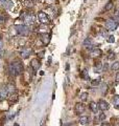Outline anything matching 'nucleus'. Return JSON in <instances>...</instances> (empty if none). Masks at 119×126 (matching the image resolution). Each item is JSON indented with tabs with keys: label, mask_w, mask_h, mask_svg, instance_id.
I'll return each instance as SVG.
<instances>
[{
	"label": "nucleus",
	"mask_w": 119,
	"mask_h": 126,
	"mask_svg": "<svg viewBox=\"0 0 119 126\" xmlns=\"http://www.w3.org/2000/svg\"><path fill=\"white\" fill-rule=\"evenodd\" d=\"M9 72H10V75H12V76H17L19 74H22L23 64L18 60L12 62L9 65Z\"/></svg>",
	"instance_id": "nucleus-1"
},
{
	"label": "nucleus",
	"mask_w": 119,
	"mask_h": 126,
	"mask_svg": "<svg viewBox=\"0 0 119 126\" xmlns=\"http://www.w3.org/2000/svg\"><path fill=\"white\" fill-rule=\"evenodd\" d=\"M16 31L18 32V34H20L21 36H28L30 33L29 26H27L25 24H21V25H16L15 26Z\"/></svg>",
	"instance_id": "nucleus-2"
},
{
	"label": "nucleus",
	"mask_w": 119,
	"mask_h": 126,
	"mask_svg": "<svg viewBox=\"0 0 119 126\" xmlns=\"http://www.w3.org/2000/svg\"><path fill=\"white\" fill-rule=\"evenodd\" d=\"M21 17L23 18V20L25 22V25H31L35 23V15L31 14V13H26L24 15H22Z\"/></svg>",
	"instance_id": "nucleus-3"
},
{
	"label": "nucleus",
	"mask_w": 119,
	"mask_h": 126,
	"mask_svg": "<svg viewBox=\"0 0 119 126\" xmlns=\"http://www.w3.org/2000/svg\"><path fill=\"white\" fill-rule=\"evenodd\" d=\"M118 27V23L116 20H113V19H109L106 22V29L108 31H115Z\"/></svg>",
	"instance_id": "nucleus-4"
},
{
	"label": "nucleus",
	"mask_w": 119,
	"mask_h": 126,
	"mask_svg": "<svg viewBox=\"0 0 119 126\" xmlns=\"http://www.w3.org/2000/svg\"><path fill=\"white\" fill-rule=\"evenodd\" d=\"M38 19H39L40 22L43 23V24H45V23H49V21H50L48 15H47L46 13H44V12H39L38 13Z\"/></svg>",
	"instance_id": "nucleus-5"
},
{
	"label": "nucleus",
	"mask_w": 119,
	"mask_h": 126,
	"mask_svg": "<svg viewBox=\"0 0 119 126\" xmlns=\"http://www.w3.org/2000/svg\"><path fill=\"white\" fill-rule=\"evenodd\" d=\"M97 104H98V108L102 110V111H106V110H108L110 108V104L105 100H99Z\"/></svg>",
	"instance_id": "nucleus-6"
},
{
	"label": "nucleus",
	"mask_w": 119,
	"mask_h": 126,
	"mask_svg": "<svg viewBox=\"0 0 119 126\" xmlns=\"http://www.w3.org/2000/svg\"><path fill=\"white\" fill-rule=\"evenodd\" d=\"M33 53V50H31V48H27V47H24V48L21 49V52H20V55H21V57L23 59H26L28 58L30 56V54Z\"/></svg>",
	"instance_id": "nucleus-7"
},
{
	"label": "nucleus",
	"mask_w": 119,
	"mask_h": 126,
	"mask_svg": "<svg viewBox=\"0 0 119 126\" xmlns=\"http://www.w3.org/2000/svg\"><path fill=\"white\" fill-rule=\"evenodd\" d=\"M9 94V90H7L6 85H1L0 86V99H5Z\"/></svg>",
	"instance_id": "nucleus-8"
},
{
	"label": "nucleus",
	"mask_w": 119,
	"mask_h": 126,
	"mask_svg": "<svg viewBox=\"0 0 119 126\" xmlns=\"http://www.w3.org/2000/svg\"><path fill=\"white\" fill-rule=\"evenodd\" d=\"M74 109H75V111H76L77 113H82V112L85 111L86 107H85V105L83 103H76V104H75Z\"/></svg>",
	"instance_id": "nucleus-9"
},
{
	"label": "nucleus",
	"mask_w": 119,
	"mask_h": 126,
	"mask_svg": "<svg viewBox=\"0 0 119 126\" xmlns=\"http://www.w3.org/2000/svg\"><path fill=\"white\" fill-rule=\"evenodd\" d=\"M30 65H31V67H33L34 70H38L40 68V66H41V63H40V61L38 60V59H33Z\"/></svg>",
	"instance_id": "nucleus-10"
},
{
	"label": "nucleus",
	"mask_w": 119,
	"mask_h": 126,
	"mask_svg": "<svg viewBox=\"0 0 119 126\" xmlns=\"http://www.w3.org/2000/svg\"><path fill=\"white\" fill-rule=\"evenodd\" d=\"M40 37H41V40L43 41L44 44H48L49 41H50V35L48 34H41L40 35Z\"/></svg>",
	"instance_id": "nucleus-11"
},
{
	"label": "nucleus",
	"mask_w": 119,
	"mask_h": 126,
	"mask_svg": "<svg viewBox=\"0 0 119 126\" xmlns=\"http://www.w3.org/2000/svg\"><path fill=\"white\" fill-rule=\"evenodd\" d=\"M90 55H91L92 57H98V56H101L102 52H101L100 48H93L92 50H91Z\"/></svg>",
	"instance_id": "nucleus-12"
},
{
	"label": "nucleus",
	"mask_w": 119,
	"mask_h": 126,
	"mask_svg": "<svg viewBox=\"0 0 119 126\" xmlns=\"http://www.w3.org/2000/svg\"><path fill=\"white\" fill-rule=\"evenodd\" d=\"M90 109L92 110L94 113H97L98 112V104L96 102H90Z\"/></svg>",
	"instance_id": "nucleus-13"
},
{
	"label": "nucleus",
	"mask_w": 119,
	"mask_h": 126,
	"mask_svg": "<svg viewBox=\"0 0 119 126\" xmlns=\"http://www.w3.org/2000/svg\"><path fill=\"white\" fill-rule=\"evenodd\" d=\"M79 123L82 125H88L89 124V117L88 116H82L79 118Z\"/></svg>",
	"instance_id": "nucleus-14"
},
{
	"label": "nucleus",
	"mask_w": 119,
	"mask_h": 126,
	"mask_svg": "<svg viewBox=\"0 0 119 126\" xmlns=\"http://www.w3.org/2000/svg\"><path fill=\"white\" fill-rule=\"evenodd\" d=\"M101 70H102L101 62H96V64L94 65V73H100Z\"/></svg>",
	"instance_id": "nucleus-15"
},
{
	"label": "nucleus",
	"mask_w": 119,
	"mask_h": 126,
	"mask_svg": "<svg viewBox=\"0 0 119 126\" xmlns=\"http://www.w3.org/2000/svg\"><path fill=\"white\" fill-rule=\"evenodd\" d=\"M83 44H84L85 47H87V48H89V47L92 46V40H91L90 38H86L84 42H83Z\"/></svg>",
	"instance_id": "nucleus-16"
},
{
	"label": "nucleus",
	"mask_w": 119,
	"mask_h": 126,
	"mask_svg": "<svg viewBox=\"0 0 119 126\" xmlns=\"http://www.w3.org/2000/svg\"><path fill=\"white\" fill-rule=\"evenodd\" d=\"M113 103H114L115 108L119 109V94H116V96H114V98H113Z\"/></svg>",
	"instance_id": "nucleus-17"
},
{
	"label": "nucleus",
	"mask_w": 119,
	"mask_h": 126,
	"mask_svg": "<svg viewBox=\"0 0 119 126\" xmlns=\"http://www.w3.org/2000/svg\"><path fill=\"white\" fill-rule=\"evenodd\" d=\"M81 78L84 79V80H89V79H90L89 75H88V72H87V69H84V70H83V72L81 73Z\"/></svg>",
	"instance_id": "nucleus-18"
},
{
	"label": "nucleus",
	"mask_w": 119,
	"mask_h": 126,
	"mask_svg": "<svg viewBox=\"0 0 119 126\" xmlns=\"http://www.w3.org/2000/svg\"><path fill=\"white\" fill-rule=\"evenodd\" d=\"M23 4H24L25 7H33L34 6V1L33 0H24Z\"/></svg>",
	"instance_id": "nucleus-19"
},
{
	"label": "nucleus",
	"mask_w": 119,
	"mask_h": 126,
	"mask_svg": "<svg viewBox=\"0 0 119 126\" xmlns=\"http://www.w3.org/2000/svg\"><path fill=\"white\" fill-rule=\"evenodd\" d=\"M113 6H114V4H113V1L112 0H110V1L107 3V5H106V11H110V10H112L113 9Z\"/></svg>",
	"instance_id": "nucleus-20"
},
{
	"label": "nucleus",
	"mask_w": 119,
	"mask_h": 126,
	"mask_svg": "<svg viewBox=\"0 0 119 126\" xmlns=\"http://www.w3.org/2000/svg\"><path fill=\"white\" fill-rule=\"evenodd\" d=\"M111 69H112V70H118L119 69V62L115 61L112 64V66H111Z\"/></svg>",
	"instance_id": "nucleus-21"
},
{
	"label": "nucleus",
	"mask_w": 119,
	"mask_h": 126,
	"mask_svg": "<svg viewBox=\"0 0 119 126\" xmlns=\"http://www.w3.org/2000/svg\"><path fill=\"white\" fill-rule=\"evenodd\" d=\"M88 93H82L81 96H79V99H81L82 101H86L87 99H88Z\"/></svg>",
	"instance_id": "nucleus-22"
},
{
	"label": "nucleus",
	"mask_w": 119,
	"mask_h": 126,
	"mask_svg": "<svg viewBox=\"0 0 119 126\" xmlns=\"http://www.w3.org/2000/svg\"><path fill=\"white\" fill-rule=\"evenodd\" d=\"M7 10H12L13 9V6H14V3H13V1H9V2H6L5 3V5H4Z\"/></svg>",
	"instance_id": "nucleus-23"
},
{
	"label": "nucleus",
	"mask_w": 119,
	"mask_h": 126,
	"mask_svg": "<svg viewBox=\"0 0 119 126\" xmlns=\"http://www.w3.org/2000/svg\"><path fill=\"white\" fill-rule=\"evenodd\" d=\"M6 87H7V90H9V93H14V92H15V86H14L13 84H7Z\"/></svg>",
	"instance_id": "nucleus-24"
},
{
	"label": "nucleus",
	"mask_w": 119,
	"mask_h": 126,
	"mask_svg": "<svg viewBox=\"0 0 119 126\" xmlns=\"http://www.w3.org/2000/svg\"><path fill=\"white\" fill-rule=\"evenodd\" d=\"M99 84H100V80H98V79H95V80L91 81V85L92 86H98Z\"/></svg>",
	"instance_id": "nucleus-25"
},
{
	"label": "nucleus",
	"mask_w": 119,
	"mask_h": 126,
	"mask_svg": "<svg viewBox=\"0 0 119 126\" xmlns=\"http://www.w3.org/2000/svg\"><path fill=\"white\" fill-rule=\"evenodd\" d=\"M108 42H110V43L115 42V37H114V36H110V37L108 38Z\"/></svg>",
	"instance_id": "nucleus-26"
},
{
	"label": "nucleus",
	"mask_w": 119,
	"mask_h": 126,
	"mask_svg": "<svg viewBox=\"0 0 119 126\" xmlns=\"http://www.w3.org/2000/svg\"><path fill=\"white\" fill-rule=\"evenodd\" d=\"M114 57H115V54L111 53V54H110V56H109V60H113V59H114Z\"/></svg>",
	"instance_id": "nucleus-27"
},
{
	"label": "nucleus",
	"mask_w": 119,
	"mask_h": 126,
	"mask_svg": "<svg viewBox=\"0 0 119 126\" xmlns=\"http://www.w3.org/2000/svg\"><path fill=\"white\" fill-rule=\"evenodd\" d=\"M6 0H0V5H5Z\"/></svg>",
	"instance_id": "nucleus-28"
},
{
	"label": "nucleus",
	"mask_w": 119,
	"mask_h": 126,
	"mask_svg": "<svg viewBox=\"0 0 119 126\" xmlns=\"http://www.w3.org/2000/svg\"><path fill=\"white\" fill-rule=\"evenodd\" d=\"M101 126H111V125H110V123H108V122H102Z\"/></svg>",
	"instance_id": "nucleus-29"
},
{
	"label": "nucleus",
	"mask_w": 119,
	"mask_h": 126,
	"mask_svg": "<svg viewBox=\"0 0 119 126\" xmlns=\"http://www.w3.org/2000/svg\"><path fill=\"white\" fill-rule=\"evenodd\" d=\"M105 118H106V115H105V113H101L100 117H99V119H100V120H105Z\"/></svg>",
	"instance_id": "nucleus-30"
},
{
	"label": "nucleus",
	"mask_w": 119,
	"mask_h": 126,
	"mask_svg": "<svg viewBox=\"0 0 119 126\" xmlns=\"http://www.w3.org/2000/svg\"><path fill=\"white\" fill-rule=\"evenodd\" d=\"M115 16H116V18H118V19H119V9L116 11V13H115Z\"/></svg>",
	"instance_id": "nucleus-31"
},
{
	"label": "nucleus",
	"mask_w": 119,
	"mask_h": 126,
	"mask_svg": "<svg viewBox=\"0 0 119 126\" xmlns=\"http://www.w3.org/2000/svg\"><path fill=\"white\" fill-rule=\"evenodd\" d=\"M4 20H5V18L3 16H0V22H4Z\"/></svg>",
	"instance_id": "nucleus-32"
},
{
	"label": "nucleus",
	"mask_w": 119,
	"mask_h": 126,
	"mask_svg": "<svg viewBox=\"0 0 119 126\" xmlns=\"http://www.w3.org/2000/svg\"><path fill=\"white\" fill-rule=\"evenodd\" d=\"M3 55H4V50H3V49H0V57H2Z\"/></svg>",
	"instance_id": "nucleus-33"
},
{
	"label": "nucleus",
	"mask_w": 119,
	"mask_h": 126,
	"mask_svg": "<svg viewBox=\"0 0 119 126\" xmlns=\"http://www.w3.org/2000/svg\"><path fill=\"white\" fill-rule=\"evenodd\" d=\"M115 79H116V81H118V82H119V73H117V74H116V77H115Z\"/></svg>",
	"instance_id": "nucleus-34"
},
{
	"label": "nucleus",
	"mask_w": 119,
	"mask_h": 126,
	"mask_svg": "<svg viewBox=\"0 0 119 126\" xmlns=\"http://www.w3.org/2000/svg\"><path fill=\"white\" fill-rule=\"evenodd\" d=\"M2 45H3V44H2V41L0 40V49H2Z\"/></svg>",
	"instance_id": "nucleus-35"
},
{
	"label": "nucleus",
	"mask_w": 119,
	"mask_h": 126,
	"mask_svg": "<svg viewBox=\"0 0 119 126\" xmlns=\"http://www.w3.org/2000/svg\"><path fill=\"white\" fill-rule=\"evenodd\" d=\"M15 126H19V125L18 124H15Z\"/></svg>",
	"instance_id": "nucleus-36"
}]
</instances>
